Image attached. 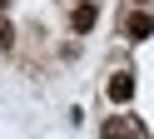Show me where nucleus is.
I'll list each match as a JSON object with an SVG mask.
<instances>
[{"instance_id": "obj_1", "label": "nucleus", "mask_w": 154, "mask_h": 139, "mask_svg": "<svg viewBox=\"0 0 154 139\" xmlns=\"http://www.w3.org/2000/svg\"><path fill=\"white\" fill-rule=\"evenodd\" d=\"M109 99H114V104H129V99H134V75H129V70H119V75L109 79Z\"/></svg>"}, {"instance_id": "obj_2", "label": "nucleus", "mask_w": 154, "mask_h": 139, "mask_svg": "<svg viewBox=\"0 0 154 139\" xmlns=\"http://www.w3.org/2000/svg\"><path fill=\"white\" fill-rule=\"evenodd\" d=\"M134 134H139V124H134V119H119V114L104 119V139H134Z\"/></svg>"}, {"instance_id": "obj_3", "label": "nucleus", "mask_w": 154, "mask_h": 139, "mask_svg": "<svg viewBox=\"0 0 154 139\" xmlns=\"http://www.w3.org/2000/svg\"><path fill=\"white\" fill-rule=\"evenodd\" d=\"M94 15H100V10H94L90 0H85V5H75V15H70V25H75V35H85V30H94Z\"/></svg>"}, {"instance_id": "obj_4", "label": "nucleus", "mask_w": 154, "mask_h": 139, "mask_svg": "<svg viewBox=\"0 0 154 139\" xmlns=\"http://www.w3.org/2000/svg\"><path fill=\"white\" fill-rule=\"evenodd\" d=\"M149 30H154V20L144 15V10H139V15H129V20H124V35H129V40H149Z\"/></svg>"}, {"instance_id": "obj_5", "label": "nucleus", "mask_w": 154, "mask_h": 139, "mask_svg": "<svg viewBox=\"0 0 154 139\" xmlns=\"http://www.w3.org/2000/svg\"><path fill=\"white\" fill-rule=\"evenodd\" d=\"M10 35H15V30L5 25V20H0V50H10Z\"/></svg>"}]
</instances>
